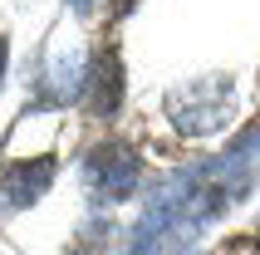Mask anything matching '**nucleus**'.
<instances>
[{"label":"nucleus","mask_w":260,"mask_h":255,"mask_svg":"<svg viewBox=\"0 0 260 255\" xmlns=\"http://www.w3.org/2000/svg\"><path fill=\"white\" fill-rule=\"evenodd\" d=\"M255 172H260V128L246 133L226 157H216V162H206L197 172L167 177L157 186L152 206L143 211V221L133 226L123 255H167L177 245H187L206 221H216L236 197H246Z\"/></svg>","instance_id":"1"},{"label":"nucleus","mask_w":260,"mask_h":255,"mask_svg":"<svg viewBox=\"0 0 260 255\" xmlns=\"http://www.w3.org/2000/svg\"><path fill=\"white\" fill-rule=\"evenodd\" d=\"M167 113L182 133H216L231 118V79H197L167 93Z\"/></svg>","instance_id":"2"},{"label":"nucleus","mask_w":260,"mask_h":255,"mask_svg":"<svg viewBox=\"0 0 260 255\" xmlns=\"http://www.w3.org/2000/svg\"><path fill=\"white\" fill-rule=\"evenodd\" d=\"M138 177H143V157L133 152L128 142H118V138L99 142V147L84 157V182H88V192H93V201H123V197H133Z\"/></svg>","instance_id":"3"},{"label":"nucleus","mask_w":260,"mask_h":255,"mask_svg":"<svg viewBox=\"0 0 260 255\" xmlns=\"http://www.w3.org/2000/svg\"><path fill=\"white\" fill-rule=\"evenodd\" d=\"M54 182V157H29V162H10L5 167V182H0V216L25 211L29 201L44 197V186Z\"/></svg>","instance_id":"4"},{"label":"nucleus","mask_w":260,"mask_h":255,"mask_svg":"<svg viewBox=\"0 0 260 255\" xmlns=\"http://www.w3.org/2000/svg\"><path fill=\"white\" fill-rule=\"evenodd\" d=\"M84 88H88L84 99H88V113L93 118H113L118 113V99H123V64H118L113 49H103V54L93 59Z\"/></svg>","instance_id":"5"},{"label":"nucleus","mask_w":260,"mask_h":255,"mask_svg":"<svg viewBox=\"0 0 260 255\" xmlns=\"http://www.w3.org/2000/svg\"><path fill=\"white\" fill-rule=\"evenodd\" d=\"M5 59H10V49H5V35H0V79H5Z\"/></svg>","instance_id":"6"},{"label":"nucleus","mask_w":260,"mask_h":255,"mask_svg":"<svg viewBox=\"0 0 260 255\" xmlns=\"http://www.w3.org/2000/svg\"><path fill=\"white\" fill-rule=\"evenodd\" d=\"M69 5H74V10H88V5H93V0H69Z\"/></svg>","instance_id":"7"}]
</instances>
